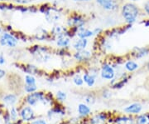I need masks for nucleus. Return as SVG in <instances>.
<instances>
[{
  "label": "nucleus",
  "mask_w": 149,
  "mask_h": 124,
  "mask_svg": "<svg viewBox=\"0 0 149 124\" xmlns=\"http://www.w3.org/2000/svg\"><path fill=\"white\" fill-rule=\"evenodd\" d=\"M78 113L81 117H86L91 113V108L85 103H80L78 106Z\"/></svg>",
  "instance_id": "15"
},
{
  "label": "nucleus",
  "mask_w": 149,
  "mask_h": 124,
  "mask_svg": "<svg viewBox=\"0 0 149 124\" xmlns=\"http://www.w3.org/2000/svg\"><path fill=\"white\" fill-rule=\"evenodd\" d=\"M96 2L105 10L113 11L118 8V4L115 0H96Z\"/></svg>",
  "instance_id": "6"
},
{
  "label": "nucleus",
  "mask_w": 149,
  "mask_h": 124,
  "mask_svg": "<svg viewBox=\"0 0 149 124\" xmlns=\"http://www.w3.org/2000/svg\"><path fill=\"white\" fill-rule=\"evenodd\" d=\"M130 1H132V2H136V1H139V0H130Z\"/></svg>",
  "instance_id": "40"
},
{
  "label": "nucleus",
  "mask_w": 149,
  "mask_h": 124,
  "mask_svg": "<svg viewBox=\"0 0 149 124\" xmlns=\"http://www.w3.org/2000/svg\"><path fill=\"white\" fill-rule=\"evenodd\" d=\"M146 116H147V118H148V122H149V113L146 114Z\"/></svg>",
  "instance_id": "38"
},
{
  "label": "nucleus",
  "mask_w": 149,
  "mask_h": 124,
  "mask_svg": "<svg viewBox=\"0 0 149 124\" xmlns=\"http://www.w3.org/2000/svg\"><path fill=\"white\" fill-rule=\"evenodd\" d=\"M134 50H136V52L134 53V56L137 58H143V57L149 54V49H148V48H143V49H137V48H135Z\"/></svg>",
  "instance_id": "19"
},
{
  "label": "nucleus",
  "mask_w": 149,
  "mask_h": 124,
  "mask_svg": "<svg viewBox=\"0 0 149 124\" xmlns=\"http://www.w3.org/2000/svg\"><path fill=\"white\" fill-rule=\"evenodd\" d=\"M5 63V58L3 54H0V65H3Z\"/></svg>",
  "instance_id": "33"
},
{
  "label": "nucleus",
  "mask_w": 149,
  "mask_h": 124,
  "mask_svg": "<svg viewBox=\"0 0 149 124\" xmlns=\"http://www.w3.org/2000/svg\"><path fill=\"white\" fill-rule=\"evenodd\" d=\"M5 74H6L5 71L0 68V79H2V78L5 76Z\"/></svg>",
  "instance_id": "35"
},
{
  "label": "nucleus",
  "mask_w": 149,
  "mask_h": 124,
  "mask_svg": "<svg viewBox=\"0 0 149 124\" xmlns=\"http://www.w3.org/2000/svg\"><path fill=\"white\" fill-rule=\"evenodd\" d=\"M25 82L27 85H35L36 84V79L33 76H32L31 74H28L25 77Z\"/></svg>",
  "instance_id": "24"
},
{
  "label": "nucleus",
  "mask_w": 149,
  "mask_h": 124,
  "mask_svg": "<svg viewBox=\"0 0 149 124\" xmlns=\"http://www.w3.org/2000/svg\"><path fill=\"white\" fill-rule=\"evenodd\" d=\"M31 124H47V122L43 119H38V120L32 122Z\"/></svg>",
  "instance_id": "31"
},
{
  "label": "nucleus",
  "mask_w": 149,
  "mask_h": 124,
  "mask_svg": "<svg viewBox=\"0 0 149 124\" xmlns=\"http://www.w3.org/2000/svg\"><path fill=\"white\" fill-rule=\"evenodd\" d=\"M3 102L6 103L7 105H10L13 106L17 103V97L14 94H8L6 95L5 97H3Z\"/></svg>",
  "instance_id": "20"
},
{
  "label": "nucleus",
  "mask_w": 149,
  "mask_h": 124,
  "mask_svg": "<svg viewBox=\"0 0 149 124\" xmlns=\"http://www.w3.org/2000/svg\"><path fill=\"white\" fill-rule=\"evenodd\" d=\"M74 59L77 60L78 62H85L89 61L91 58V53L88 50H81V51H76V53L74 54Z\"/></svg>",
  "instance_id": "10"
},
{
  "label": "nucleus",
  "mask_w": 149,
  "mask_h": 124,
  "mask_svg": "<svg viewBox=\"0 0 149 124\" xmlns=\"http://www.w3.org/2000/svg\"><path fill=\"white\" fill-rule=\"evenodd\" d=\"M26 102L30 106H36L37 103H40V102H43L45 103L44 93L42 92H32L26 97Z\"/></svg>",
  "instance_id": "4"
},
{
  "label": "nucleus",
  "mask_w": 149,
  "mask_h": 124,
  "mask_svg": "<svg viewBox=\"0 0 149 124\" xmlns=\"http://www.w3.org/2000/svg\"><path fill=\"white\" fill-rule=\"evenodd\" d=\"M18 43V39L13 34L3 32L0 37V45L7 46L8 48H15Z\"/></svg>",
  "instance_id": "2"
},
{
  "label": "nucleus",
  "mask_w": 149,
  "mask_h": 124,
  "mask_svg": "<svg viewBox=\"0 0 149 124\" xmlns=\"http://www.w3.org/2000/svg\"><path fill=\"white\" fill-rule=\"evenodd\" d=\"M45 14H46V18L49 23L58 21L61 18V13H59V11L56 8H53L52 7H51V8Z\"/></svg>",
  "instance_id": "9"
},
{
  "label": "nucleus",
  "mask_w": 149,
  "mask_h": 124,
  "mask_svg": "<svg viewBox=\"0 0 149 124\" xmlns=\"http://www.w3.org/2000/svg\"><path fill=\"white\" fill-rule=\"evenodd\" d=\"M143 110V106L139 103H134L128 105V107L123 109V111L128 114H133V115H137L139 114Z\"/></svg>",
  "instance_id": "8"
},
{
  "label": "nucleus",
  "mask_w": 149,
  "mask_h": 124,
  "mask_svg": "<svg viewBox=\"0 0 149 124\" xmlns=\"http://www.w3.org/2000/svg\"><path fill=\"white\" fill-rule=\"evenodd\" d=\"M143 24L145 27H148L149 26V19L148 20H146V21L143 22Z\"/></svg>",
  "instance_id": "37"
},
{
  "label": "nucleus",
  "mask_w": 149,
  "mask_h": 124,
  "mask_svg": "<svg viewBox=\"0 0 149 124\" xmlns=\"http://www.w3.org/2000/svg\"><path fill=\"white\" fill-rule=\"evenodd\" d=\"M7 1H8V0H0V2H7Z\"/></svg>",
  "instance_id": "39"
},
{
  "label": "nucleus",
  "mask_w": 149,
  "mask_h": 124,
  "mask_svg": "<svg viewBox=\"0 0 149 124\" xmlns=\"http://www.w3.org/2000/svg\"><path fill=\"white\" fill-rule=\"evenodd\" d=\"M74 2H78V3H84V2H90L91 0H74Z\"/></svg>",
  "instance_id": "36"
},
{
  "label": "nucleus",
  "mask_w": 149,
  "mask_h": 124,
  "mask_svg": "<svg viewBox=\"0 0 149 124\" xmlns=\"http://www.w3.org/2000/svg\"><path fill=\"white\" fill-rule=\"evenodd\" d=\"M56 97H57V100H59L60 102H64L66 99V93L62 91H58L56 92Z\"/></svg>",
  "instance_id": "27"
},
{
  "label": "nucleus",
  "mask_w": 149,
  "mask_h": 124,
  "mask_svg": "<svg viewBox=\"0 0 149 124\" xmlns=\"http://www.w3.org/2000/svg\"><path fill=\"white\" fill-rule=\"evenodd\" d=\"M20 117L22 121L25 122H30L34 118L35 114L31 107H25L21 110L20 112Z\"/></svg>",
  "instance_id": "7"
},
{
  "label": "nucleus",
  "mask_w": 149,
  "mask_h": 124,
  "mask_svg": "<svg viewBox=\"0 0 149 124\" xmlns=\"http://www.w3.org/2000/svg\"><path fill=\"white\" fill-rule=\"evenodd\" d=\"M124 68H125V69L128 72H130V73H132V72H134V71L138 70L139 68V64L136 63V62H134V61H132V60H129L128 62H126L125 63V64H124Z\"/></svg>",
  "instance_id": "16"
},
{
  "label": "nucleus",
  "mask_w": 149,
  "mask_h": 124,
  "mask_svg": "<svg viewBox=\"0 0 149 124\" xmlns=\"http://www.w3.org/2000/svg\"><path fill=\"white\" fill-rule=\"evenodd\" d=\"M88 45V40L87 38H80L75 40L73 43V49L76 51H81L86 49Z\"/></svg>",
  "instance_id": "11"
},
{
  "label": "nucleus",
  "mask_w": 149,
  "mask_h": 124,
  "mask_svg": "<svg viewBox=\"0 0 149 124\" xmlns=\"http://www.w3.org/2000/svg\"><path fill=\"white\" fill-rule=\"evenodd\" d=\"M38 30V32H36L34 37L37 40H40V41H42V40H45L47 39L49 37V33L47 32V30L45 29H42V28H39L37 29Z\"/></svg>",
  "instance_id": "17"
},
{
  "label": "nucleus",
  "mask_w": 149,
  "mask_h": 124,
  "mask_svg": "<svg viewBox=\"0 0 149 124\" xmlns=\"http://www.w3.org/2000/svg\"><path fill=\"white\" fill-rule=\"evenodd\" d=\"M7 124H13V123H8Z\"/></svg>",
  "instance_id": "42"
},
{
  "label": "nucleus",
  "mask_w": 149,
  "mask_h": 124,
  "mask_svg": "<svg viewBox=\"0 0 149 124\" xmlns=\"http://www.w3.org/2000/svg\"><path fill=\"white\" fill-rule=\"evenodd\" d=\"M147 67H148V69H149V63H148V64H147Z\"/></svg>",
  "instance_id": "41"
},
{
  "label": "nucleus",
  "mask_w": 149,
  "mask_h": 124,
  "mask_svg": "<svg viewBox=\"0 0 149 124\" xmlns=\"http://www.w3.org/2000/svg\"><path fill=\"white\" fill-rule=\"evenodd\" d=\"M86 102L88 103H94V102H95V100H94V97H86V100H85Z\"/></svg>",
  "instance_id": "34"
},
{
  "label": "nucleus",
  "mask_w": 149,
  "mask_h": 124,
  "mask_svg": "<svg viewBox=\"0 0 149 124\" xmlns=\"http://www.w3.org/2000/svg\"><path fill=\"white\" fill-rule=\"evenodd\" d=\"M102 31H103V29L100 28V27H97V28H95V29H94V30H93V32H94L95 34H100Z\"/></svg>",
  "instance_id": "32"
},
{
  "label": "nucleus",
  "mask_w": 149,
  "mask_h": 124,
  "mask_svg": "<svg viewBox=\"0 0 149 124\" xmlns=\"http://www.w3.org/2000/svg\"><path fill=\"white\" fill-rule=\"evenodd\" d=\"M148 119L147 118L146 114L145 115H139L136 119V124H148Z\"/></svg>",
  "instance_id": "22"
},
{
  "label": "nucleus",
  "mask_w": 149,
  "mask_h": 124,
  "mask_svg": "<svg viewBox=\"0 0 149 124\" xmlns=\"http://www.w3.org/2000/svg\"><path fill=\"white\" fill-rule=\"evenodd\" d=\"M122 16L126 23L132 25L139 16V8L132 3H127L122 7Z\"/></svg>",
  "instance_id": "1"
},
{
  "label": "nucleus",
  "mask_w": 149,
  "mask_h": 124,
  "mask_svg": "<svg viewBox=\"0 0 149 124\" xmlns=\"http://www.w3.org/2000/svg\"><path fill=\"white\" fill-rule=\"evenodd\" d=\"M115 71L113 68L109 64H104L102 66L101 72H100V76L104 80H112L115 77Z\"/></svg>",
  "instance_id": "5"
},
{
  "label": "nucleus",
  "mask_w": 149,
  "mask_h": 124,
  "mask_svg": "<svg viewBox=\"0 0 149 124\" xmlns=\"http://www.w3.org/2000/svg\"><path fill=\"white\" fill-rule=\"evenodd\" d=\"M24 71L27 73H30V74H36L38 69L33 65H27L26 68H24Z\"/></svg>",
  "instance_id": "23"
},
{
  "label": "nucleus",
  "mask_w": 149,
  "mask_h": 124,
  "mask_svg": "<svg viewBox=\"0 0 149 124\" xmlns=\"http://www.w3.org/2000/svg\"><path fill=\"white\" fill-rule=\"evenodd\" d=\"M85 24V20L79 14H74L70 17L67 20V25L70 28H75L80 29L81 27H84Z\"/></svg>",
  "instance_id": "3"
},
{
  "label": "nucleus",
  "mask_w": 149,
  "mask_h": 124,
  "mask_svg": "<svg viewBox=\"0 0 149 124\" xmlns=\"http://www.w3.org/2000/svg\"><path fill=\"white\" fill-rule=\"evenodd\" d=\"M115 122L117 124H134V120L130 117H120Z\"/></svg>",
  "instance_id": "21"
},
{
  "label": "nucleus",
  "mask_w": 149,
  "mask_h": 124,
  "mask_svg": "<svg viewBox=\"0 0 149 124\" xmlns=\"http://www.w3.org/2000/svg\"><path fill=\"white\" fill-rule=\"evenodd\" d=\"M83 80L88 87H93L95 83V77L91 74L90 73H85L83 75Z\"/></svg>",
  "instance_id": "14"
},
{
  "label": "nucleus",
  "mask_w": 149,
  "mask_h": 124,
  "mask_svg": "<svg viewBox=\"0 0 149 124\" xmlns=\"http://www.w3.org/2000/svg\"><path fill=\"white\" fill-rule=\"evenodd\" d=\"M143 9H144V11H145V13H146L147 14H148L149 15V0L148 1H147V2L144 4Z\"/></svg>",
  "instance_id": "30"
},
{
  "label": "nucleus",
  "mask_w": 149,
  "mask_h": 124,
  "mask_svg": "<svg viewBox=\"0 0 149 124\" xmlns=\"http://www.w3.org/2000/svg\"><path fill=\"white\" fill-rule=\"evenodd\" d=\"M9 115H10V118L12 119V121H17V112L16 108H12Z\"/></svg>",
  "instance_id": "28"
},
{
  "label": "nucleus",
  "mask_w": 149,
  "mask_h": 124,
  "mask_svg": "<svg viewBox=\"0 0 149 124\" xmlns=\"http://www.w3.org/2000/svg\"><path fill=\"white\" fill-rule=\"evenodd\" d=\"M14 3L18 4H21V5H24V4H30L31 2H32L33 0H13Z\"/></svg>",
  "instance_id": "29"
},
{
  "label": "nucleus",
  "mask_w": 149,
  "mask_h": 124,
  "mask_svg": "<svg viewBox=\"0 0 149 124\" xmlns=\"http://www.w3.org/2000/svg\"><path fill=\"white\" fill-rule=\"evenodd\" d=\"M76 35H77L80 38H91L92 36H94L95 33H94L93 31H91L90 29H87V28H85V27H81L80 29H78Z\"/></svg>",
  "instance_id": "12"
},
{
  "label": "nucleus",
  "mask_w": 149,
  "mask_h": 124,
  "mask_svg": "<svg viewBox=\"0 0 149 124\" xmlns=\"http://www.w3.org/2000/svg\"><path fill=\"white\" fill-rule=\"evenodd\" d=\"M107 116L105 113H100L95 115L91 119V124H105Z\"/></svg>",
  "instance_id": "13"
},
{
  "label": "nucleus",
  "mask_w": 149,
  "mask_h": 124,
  "mask_svg": "<svg viewBox=\"0 0 149 124\" xmlns=\"http://www.w3.org/2000/svg\"><path fill=\"white\" fill-rule=\"evenodd\" d=\"M73 82L76 86H82L83 83H84V80H83V78H81L80 76L77 75L74 77L73 78Z\"/></svg>",
  "instance_id": "25"
},
{
  "label": "nucleus",
  "mask_w": 149,
  "mask_h": 124,
  "mask_svg": "<svg viewBox=\"0 0 149 124\" xmlns=\"http://www.w3.org/2000/svg\"><path fill=\"white\" fill-rule=\"evenodd\" d=\"M24 89H25V91L28 93H32V92H36V90L37 89V85L35 84V85H25L24 87Z\"/></svg>",
  "instance_id": "26"
},
{
  "label": "nucleus",
  "mask_w": 149,
  "mask_h": 124,
  "mask_svg": "<svg viewBox=\"0 0 149 124\" xmlns=\"http://www.w3.org/2000/svg\"><path fill=\"white\" fill-rule=\"evenodd\" d=\"M70 43V38L69 37H62L57 38L56 45L60 48H67Z\"/></svg>",
  "instance_id": "18"
}]
</instances>
